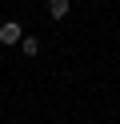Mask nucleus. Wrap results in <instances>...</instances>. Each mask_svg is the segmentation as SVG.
<instances>
[{
	"mask_svg": "<svg viewBox=\"0 0 120 124\" xmlns=\"http://www.w3.org/2000/svg\"><path fill=\"white\" fill-rule=\"evenodd\" d=\"M20 40H24V28L16 20H4L0 24V44H20Z\"/></svg>",
	"mask_w": 120,
	"mask_h": 124,
	"instance_id": "nucleus-1",
	"label": "nucleus"
},
{
	"mask_svg": "<svg viewBox=\"0 0 120 124\" xmlns=\"http://www.w3.org/2000/svg\"><path fill=\"white\" fill-rule=\"evenodd\" d=\"M68 8H72V0H48V16H52V20H64Z\"/></svg>",
	"mask_w": 120,
	"mask_h": 124,
	"instance_id": "nucleus-2",
	"label": "nucleus"
},
{
	"mask_svg": "<svg viewBox=\"0 0 120 124\" xmlns=\"http://www.w3.org/2000/svg\"><path fill=\"white\" fill-rule=\"evenodd\" d=\"M20 52H24V56H36V52H40V40H36V36H24V40H20Z\"/></svg>",
	"mask_w": 120,
	"mask_h": 124,
	"instance_id": "nucleus-3",
	"label": "nucleus"
}]
</instances>
